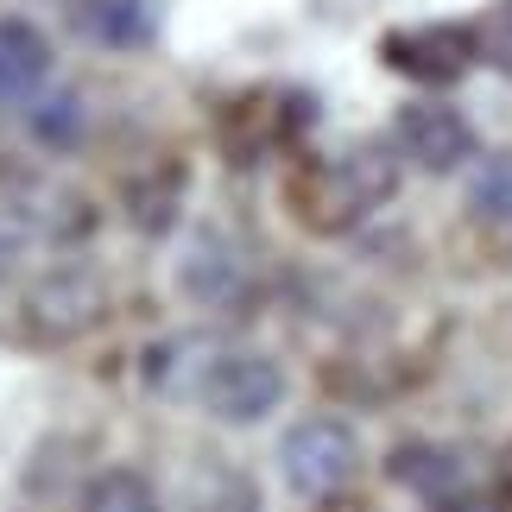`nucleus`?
Returning <instances> with one entry per match:
<instances>
[{
	"instance_id": "nucleus-1",
	"label": "nucleus",
	"mask_w": 512,
	"mask_h": 512,
	"mask_svg": "<svg viewBox=\"0 0 512 512\" xmlns=\"http://www.w3.org/2000/svg\"><path fill=\"white\" fill-rule=\"evenodd\" d=\"M354 468H361V443H354V430L342 418H304L285 430L279 443V475L291 494L304 500H329L342 494L354 481Z\"/></svg>"
},
{
	"instance_id": "nucleus-2",
	"label": "nucleus",
	"mask_w": 512,
	"mask_h": 512,
	"mask_svg": "<svg viewBox=\"0 0 512 512\" xmlns=\"http://www.w3.org/2000/svg\"><path fill=\"white\" fill-rule=\"evenodd\" d=\"M285 399V373L272 354H215L209 373H203V405L215 411L222 424H260L266 411H279Z\"/></svg>"
},
{
	"instance_id": "nucleus-3",
	"label": "nucleus",
	"mask_w": 512,
	"mask_h": 512,
	"mask_svg": "<svg viewBox=\"0 0 512 512\" xmlns=\"http://www.w3.org/2000/svg\"><path fill=\"white\" fill-rule=\"evenodd\" d=\"M399 159H411L418 171H462L475 159V127L462 108L449 102H411L399 114Z\"/></svg>"
},
{
	"instance_id": "nucleus-4",
	"label": "nucleus",
	"mask_w": 512,
	"mask_h": 512,
	"mask_svg": "<svg viewBox=\"0 0 512 512\" xmlns=\"http://www.w3.org/2000/svg\"><path fill=\"white\" fill-rule=\"evenodd\" d=\"M380 57L392 70L405 76H424V83H449V76H462L468 64L481 57V38L462 32V26H411V32H392Z\"/></svg>"
},
{
	"instance_id": "nucleus-5",
	"label": "nucleus",
	"mask_w": 512,
	"mask_h": 512,
	"mask_svg": "<svg viewBox=\"0 0 512 512\" xmlns=\"http://www.w3.org/2000/svg\"><path fill=\"white\" fill-rule=\"evenodd\" d=\"M51 76V45L32 19H0V102H26Z\"/></svg>"
},
{
	"instance_id": "nucleus-6",
	"label": "nucleus",
	"mask_w": 512,
	"mask_h": 512,
	"mask_svg": "<svg viewBox=\"0 0 512 512\" xmlns=\"http://www.w3.org/2000/svg\"><path fill=\"white\" fill-rule=\"evenodd\" d=\"M76 26H83L95 45L133 51V45H152V32H159V0H83V7H76Z\"/></svg>"
},
{
	"instance_id": "nucleus-7",
	"label": "nucleus",
	"mask_w": 512,
	"mask_h": 512,
	"mask_svg": "<svg viewBox=\"0 0 512 512\" xmlns=\"http://www.w3.org/2000/svg\"><path fill=\"white\" fill-rule=\"evenodd\" d=\"M468 215L487 228H512V152H494L468 177Z\"/></svg>"
},
{
	"instance_id": "nucleus-8",
	"label": "nucleus",
	"mask_w": 512,
	"mask_h": 512,
	"mask_svg": "<svg viewBox=\"0 0 512 512\" xmlns=\"http://www.w3.org/2000/svg\"><path fill=\"white\" fill-rule=\"evenodd\" d=\"M83 512H159V494H152L146 475H133V468H114V475H102L89 487Z\"/></svg>"
},
{
	"instance_id": "nucleus-9",
	"label": "nucleus",
	"mask_w": 512,
	"mask_h": 512,
	"mask_svg": "<svg viewBox=\"0 0 512 512\" xmlns=\"http://www.w3.org/2000/svg\"><path fill=\"white\" fill-rule=\"evenodd\" d=\"M76 121H83V114H76V95H51L45 114H32V127L45 133V140H70Z\"/></svg>"
},
{
	"instance_id": "nucleus-10",
	"label": "nucleus",
	"mask_w": 512,
	"mask_h": 512,
	"mask_svg": "<svg viewBox=\"0 0 512 512\" xmlns=\"http://www.w3.org/2000/svg\"><path fill=\"white\" fill-rule=\"evenodd\" d=\"M481 51H487V57H494V64L512 76V7H500V13H494V26L481 32Z\"/></svg>"
},
{
	"instance_id": "nucleus-11",
	"label": "nucleus",
	"mask_w": 512,
	"mask_h": 512,
	"mask_svg": "<svg viewBox=\"0 0 512 512\" xmlns=\"http://www.w3.org/2000/svg\"><path fill=\"white\" fill-rule=\"evenodd\" d=\"M13 260H19V241H13L7 228H0V279H7V272H13Z\"/></svg>"
}]
</instances>
